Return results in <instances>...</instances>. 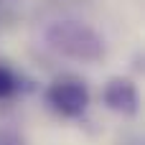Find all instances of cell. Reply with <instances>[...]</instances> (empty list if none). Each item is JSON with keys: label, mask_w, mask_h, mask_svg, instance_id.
Masks as SVG:
<instances>
[{"label": "cell", "mask_w": 145, "mask_h": 145, "mask_svg": "<svg viewBox=\"0 0 145 145\" xmlns=\"http://www.w3.org/2000/svg\"><path fill=\"white\" fill-rule=\"evenodd\" d=\"M46 43L74 61L94 64L105 56V38L82 20H54L46 28Z\"/></svg>", "instance_id": "1"}, {"label": "cell", "mask_w": 145, "mask_h": 145, "mask_svg": "<svg viewBox=\"0 0 145 145\" xmlns=\"http://www.w3.org/2000/svg\"><path fill=\"white\" fill-rule=\"evenodd\" d=\"M43 99L59 117L74 120V117H82L87 112L92 94H89V87L84 79H79L74 74H61L46 87Z\"/></svg>", "instance_id": "2"}, {"label": "cell", "mask_w": 145, "mask_h": 145, "mask_svg": "<svg viewBox=\"0 0 145 145\" xmlns=\"http://www.w3.org/2000/svg\"><path fill=\"white\" fill-rule=\"evenodd\" d=\"M102 102L107 110L117 112V115H138L140 110V94L133 79L127 76H112L105 89H102Z\"/></svg>", "instance_id": "3"}, {"label": "cell", "mask_w": 145, "mask_h": 145, "mask_svg": "<svg viewBox=\"0 0 145 145\" xmlns=\"http://www.w3.org/2000/svg\"><path fill=\"white\" fill-rule=\"evenodd\" d=\"M18 89H20L18 74H15L8 64H3V61H0V102H5V99L15 97V94H18Z\"/></svg>", "instance_id": "4"}]
</instances>
